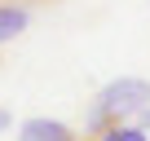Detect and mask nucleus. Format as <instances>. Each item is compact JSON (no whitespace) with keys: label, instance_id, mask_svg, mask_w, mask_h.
Wrapping results in <instances>:
<instances>
[{"label":"nucleus","instance_id":"1","mask_svg":"<svg viewBox=\"0 0 150 141\" xmlns=\"http://www.w3.org/2000/svg\"><path fill=\"white\" fill-rule=\"evenodd\" d=\"M146 102H150V80L124 75V80L106 84V88L93 97V106H88V119H84V137L93 141L102 128H110V123H119V119H132V110H141Z\"/></svg>","mask_w":150,"mask_h":141},{"label":"nucleus","instance_id":"5","mask_svg":"<svg viewBox=\"0 0 150 141\" xmlns=\"http://www.w3.org/2000/svg\"><path fill=\"white\" fill-rule=\"evenodd\" d=\"M9 123H13V115H9V110H5V106H0V132H5V128H9Z\"/></svg>","mask_w":150,"mask_h":141},{"label":"nucleus","instance_id":"4","mask_svg":"<svg viewBox=\"0 0 150 141\" xmlns=\"http://www.w3.org/2000/svg\"><path fill=\"white\" fill-rule=\"evenodd\" d=\"M93 141H150V132L141 128V123H132V119H119V123H110V128H102Z\"/></svg>","mask_w":150,"mask_h":141},{"label":"nucleus","instance_id":"2","mask_svg":"<svg viewBox=\"0 0 150 141\" xmlns=\"http://www.w3.org/2000/svg\"><path fill=\"white\" fill-rule=\"evenodd\" d=\"M18 141H80L66 123H57V119H27L22 123V132H18Z\"/></svg>","mask_w":150,"mask_h":141},{"label":"nucleus","instance_id":"3","mask_svg":"<svg viewBox=\"0 0 150 141\" xmlns=\"http://www.w3.org/2000/svg\"><path fill=\"white\" fill-rule=\"evenodd\" d=\"M27 22H31V9H27V5H18V0H0V44L18 40V35L27 31Z\"/></svg>","mask_w":150,"mask_h":141},{"label":"nucleus","instance_id":"6","mask_svg":"<svg viewBox=\"0 0 150 141\" xmlns=\"http://www.w3.org/2000/svg\"><path fill=\"white\" fill-rule=\"evenodd\" d=\"M18 5H22V0H18Z\"/></svg>","mask_w":150,"mask_h":141}]
</instances>
